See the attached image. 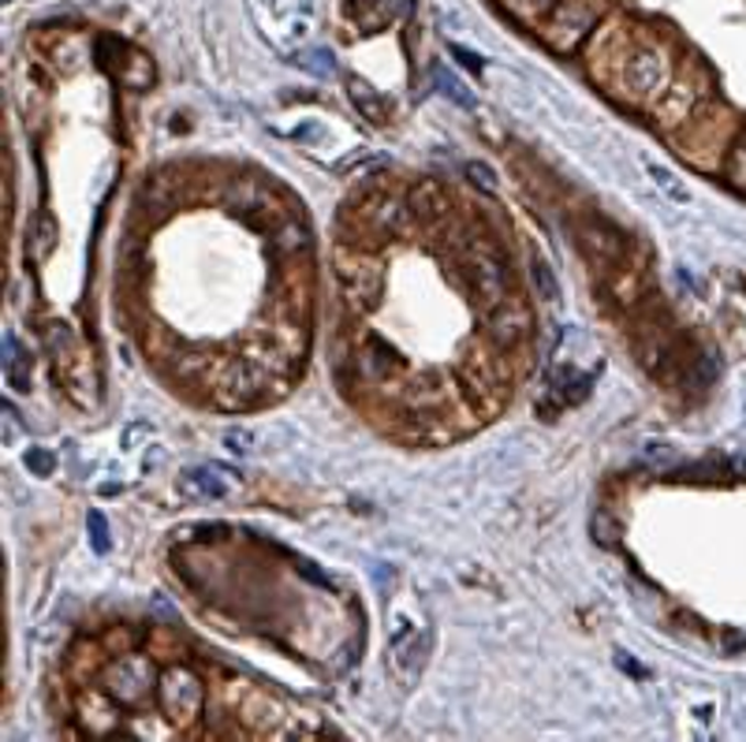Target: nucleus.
I'll use <instances>...</instances> for the list:
<instances>
[{"instance_id":"nucleus-1","label":"nucleus","mask_w":746,"mask_h":742,"mask_svg":"<svg viewBox=\"0 0 746 742\" xmlns=\"http://www.w3.org/2000/svg\"><path fill=\"white\" fill-rule=\"evenodd\" d=\"M459 384H463V396L471 403V411L478 418H496L512 400V378L504 359L485 347H467L463 359H459Z\"/></svg>"},{"instance_id":"nucleus-2","label":"nucleus","mask_w":746,"mask_h":742,"mask_svg":"<svg viewBox=\"0 0 746 742\" xmlns=\"http://www.w3.org/2000/svg\"><path fill=\"white\" fill-rule=\"evenodd\" d=\"M332 273L343 292V303L355 314H370L385 298V265L373 250L359 243H340L332 250Z\"/></svg>"},{"instance_id":"nucleus-3","label":"nucleus","mask_w":746,"mask_h":742,"mask_svg":"<svg viewBox=\"0 0 746 742\" xmlns=\"http://www.w3.org/2000/svg\"><path fill=\"white\" fill-rule=\"evenodd\" d=\"M42 336H45V351H50V359H53L56 384H64V392H68L79 407H90L94 403V365L86 359L79 336H75L72 325H64V321H50Z\"/></svg>"},{"instance_id":"nucleus-4","label":"nucleus","mask_w":746,"mask_h":742,"mask_svg":"<svg viewBox=\"0 0 746 742\" xmlns=\"http://www.w3.org/2000/svg\"><path fill=\"white\" fill-rule=\"evenodd\" d=\"M459 273H463V287L471 292L478 310H493L512 295V269L504 262L501 247L482 243L467 254H459Z\"/></svg>"},{"instance_id":"nucleus-5","label":"nucleus","mask_w":746,"mask_h":742,"mask_svg":"<svg viewBox=\"0 0 746 742\" xmlns=\"http://www.w3.org/2000/svg\"><path fill=\"white\" fill-rule=\"evenodd\" d=\"M157 683L161 676L153 672V661L142 657V653H128V657H117L105 668L101 690L120 709H142L150 706V698H157Z\"/></svg>"},{"instance_id":"nucleus-6","label":"nucleus","mask_w":746,"mask_h":742,"mask_svg":"<svg viewBox=\"0 0 746 742\" xmlns=\"http://www.w3.org/2000/svg\"><path fill=\"white\" fill-rule=\"evenodd\" d=\"M351 373H355L359 384L366 389H396L407 378V362L399 359V351L381 336L362 332L355 343H351Z\"/></svg>"},{"instance_id":"nucleus-7","label":"nucleus","mask_w":746,"mask_h":742,"mask_svg":"<svg viewBox=\"0 0 746 742\" xmlns=\"http://www.w3.org/2000/svg\"><path fill=\"white\" fill-rule=\"evenodd\" d=\"M157 706H161V712H165L168 724H176V728L195 724V720L202 717V706H206L202 679H198L187 664H172V668L161 672Z\"/></svg>"},{"instance_id":"nucleus-8","label":"nucleus","mask_w":746,"mask_h":742,"mask_svg":"<svg viewBox=\"0 0 746 742\" xmlns=\"http://www.w3.org/2000/svg\"><path fill=\"white\" fill-rule=\"evenodd\" d=\"M348 220H355V231H366V236L377 239H392V236H407L410 231V206L392 190H366L359 198V209H348Z\"/></svg>"},{"instance_id":"nucleus-9","label":"nucleus","mask_w":746,"mask_h":742,"mask_svg":"<svg viewBox=\"0 0 746 742\" xmlns=\"http://www.w3.org/2000/svg\"><path fill=\"white\" fill-rule=\"evenodd\" d=\"M597 26V8L594 0H557L549 15H545L541 37L549 42V50L557 53H575L582 37Z\"/></svg>"},{"instance_id":"nucleus-10","label":"nucleus","mask_w":746,"mask_h":742,"mask_svg":"<svg viewBox=\"0 0 746 742\" xmlns=\"http://www.w3.org/2000/svg\"><path fill=\"white\" fill-rule=\"evenodd\" d=\"M265 392H270V370L254 359H239V362H228L221 370L213 396L228 411H243V407L262 403Z\"/></svg>"},{"instance_id":"nucleus-11","label":"nucleus","mask_w":746,"mask_h":742,"mask_svg":"<svg viewBox=\"0 0 746 742\" xmlns=\"http://www.w3.org/2000/svg\"><path fill=\"white\" fill-rule=\"evenodd\" d=\"M624 83L630 90V98L635 101H661L665 90L672 86V61L665 56V50H654V45H646V50L630 53V61L624 67Z\"/></svg>"},{"instance_id":"nucleus-12","label":"nucleus","mask_w":746,"mask_h":742,"mask_svg":"<svg viewBox=\"0 0 746 742\" xmlns=\"http://www.w3.org/2000/svg\"><path fill=\"white\" fill-rule=\"evenodd\" d=\"M482 325H485V340H490L496 351H512V347H519L526 336L534 332V310L526 298L508 295L501 306L482 314Z\"/></svg>"},{"instance_id":"nucleus-13","label":"nucleus","mask_w":746,"mask_h":742,"mask_svg":"<svg viewBox=\"0 0 746 742\" xmlns=\"http://www.w3.org/2000/svg\"><path fill=\"white\" fill-rule=\"evenodd\" d=\"M575 239H579V250L586 254L590 265L605 269V273H612V269L624 265L627 239H624V231L612 228L608 220H597V217L579 220V225H575Z\"/></svg>"},{"instance_id":"nucleus-14","label":"nucleus","mask_w":746,"mask_h":742,"mask_svg":"<svg viewBox=\"0 0 746 742\" xmlns=\"http://www.w3.org/2000/svg\"><path fill=\"white\" fill-rule=\"evenodd\" d=\"M388 653H392V668H396L404 679H415L418 672H423V664H426L429 634H426V631H418L415 623L399 620V623H396V631H392Z\"/></svg>"},{"instance_id":"nucleus-15","label":"nucleus","mask_w":746,"mask_h":742,"mask_svg":"<svg viewBox=\"0 0 746 742\" xmlns=\"http://www.w3.org/2000/svg\"><path fill=\"white\" fill-rule=\"evenodd\" d=\"M224 467H217V462H202V467H190L179 474L176 481V493L190 500V504H209V500H224L228 489H232V481H228Z\"/></svg>"},{"instance_id":"nucleus-16","label":"nucleus","mask_w":746,"mask_h":742,"mask_svg":"<svg viewBox=\"0 0 746 742\" xmlns=\"http://www.w3.org/2000/svg\"><path fill=\"white\" fill-rule=\"evenodd\" d=\"M638 362H643V370L649 373V378H657V381H668L679 370V365H683V362H679L676 343L668 340L661 329H643V332H638Z\"/></svg>"},{"instance_id":"nucleus-17","label":"nucleus","mask_w":746,"mask_h":742,"mask_svg":"<svg viewBox=\"0 0 746 742\" xmlns=\"http://www.w3.org/2000/svg\"><path fill=\"white\" fill-rule=\"evenodd\" d=\"M407 206H410V214H415L418 225L437 228V225H445L448 214H452V195L445 190V183L423 179V183H415V187H410Z\"/></svg>"},{"instance_id":"nucleus-18","label":"nucleus","mask_w":746,"mask_h":742,"mask_svg":"<svg viewBox=\"0 0 746 742\" xmlns=\"http://www.w3.org/2000/svg\"><path fill=\"white\" fill-rule=\"evenodd\" d=\"M694 105H698V90L683 79V83L668 86L665 98L654 105V116L665 131H676V128H683V123L694 120Z\"/></svg>"},{"instance_id":"nucleus-19","label":"nucleus","mask_w":746,"mask_h":742,"mask_svg":"<svg viewBox=\"0 0 746 742\" xmlns=\"http://www.w3.org/2000/svg\"><path fill=\"white\" fill-rule=\"evenodd\" d=\"M273 254L276 258H299V254H310L314 247V231L306 225L303 217H284L281 225L273 228V239H270Z\"/></svg>"},{"instance_id":"nucleus-20","label":"nucleus","mask_w":746,"mask_h":742,"mask_svg":"<svg viewBox=\"0 0 746 742\" xmlns=\"http://www.w3.org/2000/svg\"><path fill=\"white\" fill-rule=\"evenodd\" d=\"M4 381H8V389L12 392H31V381H34V362H31V354L19 347V340L12 332H4Z\"/></svg>"},{"instance_id":"nucleus-21","label":"nucleus","mask_w":746,"mask_h":742,"mask_svg":"<svg viewBox=\"0 0 746 742\" xmlns=\"http://www.w3.org/2000/svg\"><path fill=\"white\" fill-rule=\"evenodd\" d=\"M351 86V101H355V109L366 116V120L373 123V128H381V123H388V101L381 98L377 90H370L366 83H359V79H351L348 83Z\"/></svg>"},{"instance_id":"nucleus-22","label":"nucleus","mask_w":746,"mask_h":742,"mask_svg":"<svg viewBox=\"0 0 746 742\" xmlns=\"http://www.w3.org/2000/svg\"><path fill=\"white\" fill-rule=\"evenodd\" d=\"M608 292H612V298H616V303L635 306L638 298H643V276H638L635 269H627V265L612 269V276H608Z\"/></svg>"},{"instance_id":"nucleus-23","label":"nucleus","mask_w":746,"mask_h":742,"mask_svg":"<svg viewBox=\"0 0 746 742\" xmlns=\"http://www.w3.org/2000/svg\"><path fill=\"white\" fill-rule=\"evenodd\" d=\"M530 287L541 303H557L560 298V281H557V273H552L545 258H530Z\"/></svg>"},{"instance_id":"nucleus-24","label":"nucleus","mask_w":746,"mask_h":742,"mask_svg":"<svg viewBox=\"0 0 746 742\" xmlns=\"http://www.w3.org/2000/svg\"><path fill=\"white\" fill-rule=\"evenodd\" d=\"M295 67H303V72L318 75V79H329V75H337V56L329 50H299L292 56Z\"/></svg>"},{"instance_id":"nucleus-25","label":"nucleus","mask_w":746,"mask_h":742,"mask_svg":"<svg viewBox=\"0 0 746 742\" xmlns=\"http://www.w3.org/2000/svg\"><path fill=\"white\" fill-rule=\"evenodd\" d=\"M434 83H437V90H441L445 98H452L456 105H463V109H474V94L467 90L463 79L448 72V67H441V64L434 67Z\"/></svg>"},{"instance_id":"nucleus-26","label":"nucleus","mask_w":746,"mask_h":742,"mask_svg":"<svg viewBox=\"0 0 746 742\" xmlns=\"http://www.w3.org/2000/svg\"><path fill=\"white\" fill-rule=\"evenodd\" d=\"M646 172H649V176H654V183H657V187H661L665 195L672 198V201H691V190H687L683 183H679V179H676L672 172H668L665 165H654V161H649Z\"/></svg>"},{"instance_id":"nucleus-27","label":"nucleus","mask_w":746,"mask_h":742,"mask_svg":"<svg viewBox=\"0 0 746 742\" xmlns=\"http://www.w3.org/2000/svg\"><path fill=\"white\" fill-rule=\"evenodd\" d=\"M463 176L474 183V187H482L485 195H496L501 190V176L493 172V165H485V161H467L463 165Z\"/></svg>"},{"instance_id":"nucleus-28","label":"nucleus","mask_w":746,"mask_h":742,"mask_svg":"<svg viewBox=\"0 0 746 742\" xmlns=\"http://www.w3.org/2000/svg\"><path fill=\"white\" fill-rule=\"evenodd\" d=\"M504 8H508L512 15L526 19V23H534V19H545L557 8V0H504Z\"/></svg>"},{"instance_id":"nucleus-29","label":"nucleus","mask_w":746,"mask_h":742,"mask_svg":"<svg viewBox=\"0 0 746 742\" xmlns=\"http://www.w3.org/2000/svg\"><path fill=\"white\" fill-rule=\"evenodd\" d=\"M724 172H728V179L735 183V187H746V134H739V139L732 142Z\"/></svg>"},{"instance_id":"nucleus-30","label":"nucleus","mask_w":746,"mask_h":742,"mask_svg":"<svg viewBox=\"0 0 746 742\" xmlns=\"http://www.w3.org/2000/svg\"><path fill=\"white\" fill-rule=\"evenodd\" d=\"M56 243V228H53V217L42 214L37 217V228H34V258H45Z\"/></svg>"},{"instance_id":"nucleus-31","label":"nucleus","mask_w":746,"mask_h":742,"mask_svg":"<svg viewBox=\"0 0 746 742\" xmlns=\"http://www.w3.org/2000/svg\"><path fill=\"white\" fill-rule=\"evenodd\" d=\"M86 530H90V542H94V553H109V523H105L101 512H90L86 515Z\"/></svg>"},{"instance_id":"nucleus-32","label":"nucleus","mask_w":746,"mask_h":742,"mask_svg":"<svg viewBox=\"0 0 746 742\" xmlns=\"http://www.w3.org/2000/svg\"><path fill=\"white\" fill-rule=\"evenodd\" d=\"M26 467H31V474H37V478H50L53 474V456L45 448H31L26 451Z\"/></svg>"},{"instance_id":"nucleus-33","label":"nucleus","mask_w":746,"mask_h":742,"mask_svg":"<svg viewBox=\"0 0 746 742\" xmlns=\"http://www.w3.org/2000/svg\"><path fill=\"white\" fill-rule=\"evenodd\" d=\"M224 445L235 451V456H246L254 448V433L251 429H228L224 433Z\"/></svg>"},{"instance_id":"nucleus-34","label":"nucleus","mask_w":746,"mask_h":742,"mask_svg":"<svg viewBox=\"0 0 746 742\" xmlns=\"http://www.w3.org/2000/svg\"><path fill=\"white\" fill-rule=\"evenodd\" d=\"M452 56H456V61H463V67H471V72H482V56L459 50V45H452Z\"/></svg>"}]
</instances>
